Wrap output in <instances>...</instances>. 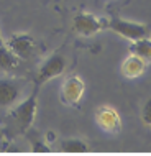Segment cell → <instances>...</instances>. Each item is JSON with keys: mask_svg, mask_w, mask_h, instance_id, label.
<instances>
[{"mask_svg": "<svg viewBox=\"0 0 151 156\" xmlns=\"http://www.w3.org/2000/svg\"><path fill=\"white\" fill-rule=\"evenodd\" d=\"M38 89H40V86H35L33 92L22 104H18L15 108H12L8 117H10L16 132L25 133L31 128L33 122H35V115H36V107H38Z\"/></svg>", "mask_w": 151, "mask_h": 156, "instance_id": "cell-1", "label": "cell"}, {"mask_svg": "<svg viewBox=\"0 0 151 156\" xmlns=\"http://www.w3.org/2000/svg\"><path fill=\"white\" fill-rule=\"evenodd\" d=\"M18 61H20V58L8 46H5V43L0 44V69L12 71L18 66Z\"/></svg>", "mask_w": 151, "mask_h": 156, "instance_id": "cell-11", "label": "cell"}, {"mask_svg": "<svg viewBox=\"0 0 151 156\" xmlns=\"http://www.w3.org/2000/svg\"><path fill=\"white\" fill-rule=\"evenodd\" d=\"M107 28L112 31H115L117 35L127 38L130 41L140 40V38H146L149 36V27H146L143 23L138 22H130V20H123V18H112L108 20Z\"/></svg>", "mask_w": 151, "mask_h": 156, "instance_id": "cell-2", "label": "cell"}, {"mask_svg": "<svg viewBox=\"0 0 151 156\" xmlns=\"http://www.w3.org/2000/svg\"><path fill=\"white\" fill-rule=\"evenodd\" d=\"M0 44H3V38H2V35H0Z\"/></svg>", "mask_w": 151, "mask_h": 156, "instance_id": "cell-14", "label": "cell"}, {"mask_svg": "<svg viewBox=\"0 0 151 156\" xmlns=\"http://www.w3.org/2000/svg\"><path fill=\"white\" fill-rule=\"evenodd\" d=\"M61 150L66 153H86L89 146L86 141L79 140V138H68V140L61 141Z\"/></svg>", "mask_w": 151, "mask_h": 156, "instance_id": "cell-12", "label": "cell"}, {"mask_svg": "<svg viewBox=\"0 0 151 156\" xmlns=\"http://www.w3.org/2000/svg\"><path fill=\"white\" fill-rule=\"evenodd\" d=\"M107 23H108V20L104 18V16H97L94 13H86V12H82V13L74 16L72 27H74V30L77 33H81V35L92 36L94 33L105 30Z\"/></svg>", "mask_w": 151, "mask_h": 156, "instance_id": "cell-4", "label": "cell"}, {"mask_svg": "<svg viewBox=\"0 0 151 156\" xmlns=\"http://www.w3.org/2000/svg\"><path fill=\"white\" fill-rule=\"evenodd\" d=\"M35 40L33 36L26 33H18V35H12L7 41V46L13 51L20 59H28L31 56L33 49H35Z\"/></svg>", "mask_w": 151, "mask_h": 156, "instance_id": "cell-8", "label": "cell"}, {"mask_svg": "<svg viewBox=\"0 0 151 156\" xmlns=\"http://www.w3.org/2000/svg\"><path fill=\"white\" fill-rule=\"evenodd\" d=\"M141 120H143L145 125L151 126V99H148L141 108Z\"/></svg>", "mask_w": 151, "mask_h": 156, "instance_id": "cell-13", "label": "cell"}, {"mask_svg": "<svg viewBox=\"0 0 151 156\" xmlns=\"http://www.w3.org/2000/svg\"><path fill=\"white\" fill-rule=\"evenodd\" d=\"M145 67H146L145 59L132 54V56H128L127 59H125V62L121 64V73H123L125 77L135 79V77H138V76H141L145 73Z\"/></svg>", "mask_w": 151, "mask_h": 156, "instance_id": "cell-9", "label": "cell"}, {"mask_svg": "<svg viewBox=\"0 0 151 156\" xmlns=\"http://www.w3.org/2000/svg\"><path fill=\"white\" fill-rule=\"evenodd\" d=\"M0 138H2V135H0Z\"/></svg>", "mask_w": 151, "mask_h": 156, "instance_id": "cell-15", "label": "cell"}, {"mask_svg": "<svg viewBox=\"0 0 151 156\" xmlns=\"http://www.w3.org/2000/svg\"><path fill=\"white\" fill-rule=\"evenodd\" d=\"M95 120H97L99 126L102 130H105L110 135H117L121 130V119L118 112L110 105H104L95 112Z\"/></svg>", "mask_w": 151, "mask_h": 156, "instance_id": "cell-6", "label": "cell"}, {"mask_svg": "<svg viewBox=\"0 0 151 156\" xmlns=\"http://www.w3.org/2000/svg\"><path fill=\"white\" fill-rule=\"evenodd\" d=\"M64 69H66V58L59 51L51 54L38 69V74L35 77V86H41V84L58 77L59 74L64 73Z\"/></svg>", "mask_w": 151, "mask_h": 156, "instance_id": "cell-3", "label": "cell"}, {"mask_svg": "<svg viewBox=\"0 0 151 156\" xmlns=\"http://www.w3.org/2000/svg\"><path fill=\"white\" fill-rule=\"evenodd\" d=\"M128 51H130V54H135V56L141 58L145 61H151V40L148 36L135 40L128 46Z\"/></svg>", "mask_w": 151, "mask_h": 156, "instance_id": "cell-10", "label": "cell"}, {"mask_svg": "<svg viewBox=\"0 0 151 156\" xmlns=\"http://www.w3.org/2000/svg\"><path fill=\"white\" fill-rule=\"evenodd\" d=\"M84 82L79 76H69L64 82H62V87H61V99L64 104L68 105H79L81 102L82 95H84Z\"/></svg>", "mask_w": 151, "mask_h": 156, "instance_id": "cell-7", "label": "cell"}, {"mask_svg": "<svg viewBox=\"0 0 151 156\" xmlns=\"http://www.w3.org/2000/svg\"><path fill=\"white\" fill-rule=\"evenodd\" d=\"M22 95V81L12 77H0V107L10 108Z\"/></svg>", "mask_w": 151, "mask_h": 156, "instance_id": "cell-5", "label": "cell"}]
</instances>
